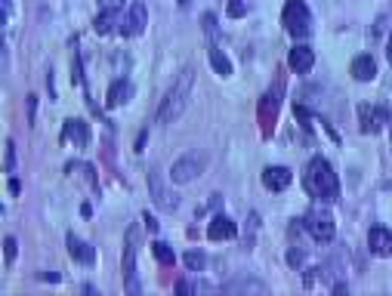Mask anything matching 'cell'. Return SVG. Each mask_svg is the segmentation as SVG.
<instances>
[{
	"instance_id": "cell-14",
	"label": "cell",
	"mask_w": 392,
	"mask_h": 296,
	"mask_svg": "<svg viewBox=\"0 0 392 296\" xmlns=\"http://www.w3.org/2000/svg\"><path fill=\"white\" fill-rule=\"evenodd\" d=\"M349 74L355 77L358 83L374 81V77H377V62H374V56H367V53H362V56H355V59H352Z\"/></svg>"
},
{
	"instance_id": "cell-10",
	"label": "cell",
	"mask_w": 392,
	"mask_h": 296,
	"mask_svg": "<svg viewBox=\"0 0 392 296\" xmlns=\"http://www.w3.org/2000/svg\"><path fill=\"white\" fill-rule=\"evenodd\" d=\"M358 121H362V133H380L383 123H389V112L374 105H358Z\"/></svg>"
},
{
	"instance_id": "cell-20",
	"label": "cell",
	"mask_w": 392,
	"mask_h": 296,
	"mask_svg": "<svg viewBox=\"0 0 392 296\" xmlns=\"http://www.w3.org/2000/svg\"><path fill=\"white\" fill-rule=\"evenodd\" d=\"M207 59H210V65H214L216 74H223V77L232 74V62H229V56H226L223 50H219V46H214V50L207 53Z\"/></svg>"
},
{
	"instance_id": "cell-15",
	"label": "cell",
	"mask_w": 392,
	"mask_h": 296,
	"mask_svg": "<svg viewBox=\"0 0 392 296\" xmlns=\"http://www.w3.org/2000/svg\"><path fill=\"white\" fill-rule=\"evenodd\" d=\"M291 170H287V167H266L263 170V185H266V189H269V191H285L287 189V185H291Z\"/></svg>"
},
{
	"instance_id": "cell-30",
	"label": "cell",
	"mask_w": 392,
	"mask_h": 296,
	"mask_svg": "<svg viewBox=\"0 0 392 296\" xmlns=\"http://www.w3.org/2000/svg\"><path fill=\"white\" fill-rule=\"evenodd\" d=\"M34 108H37V96H28V121H34Z\"/></svg>"
},
{
	"instance_id": "cell-34",
	"label": "cell",
	"mask_w": 392,
	"mask_h": 296,
	"mask_svg": "<svg viewBox=\"0 0 392 296\" xmlns=\"http://www.w3.org/2000/svg\"><path fill=\"white\" fill-rule=\"evenodd\" d=\"M124 0H99V6H121Z\"/></svg>"
},
{
	"instance_id": "cell-5",
	"label": "cell",
	"mask_w": 392,
	"mask_h": 296,
	"mask_svg": "<svg viewBox=\"0 0 392 296\" xmlns=\"http://www.w3.org/2000/svg\"><path fill=\"white\" fill-rule=\"evenodd\" d=\"M204 167H207L204 152H185L183 158L170 167V179H174L176 185H189V182H195V179L204 173Z\"/></svg>"
},
{
	"instance_id": "cell-35",
	"label": "cell",
	"mask_w": 392,
	"mask_h": 296,
	"mask_svg": "<svg viewBox=\"0 0 392 296\" xmlns=\"http://www.w3.org/2000/svg\"><path fill=\"white\" fill-rule=\"evenodd\" d=\"M386 56H389V62H392V34H389V43H386Z\"/></svg>"
},
{
	"instance_id": "cell-17",
	"label": "cell",
	"mask_w": 392,
	"mask_h": 296,
	"mask_svg": "<svg viewBox=\"0 0 392 296\" xmlns=\"http://www.w3.org/2000/svg\"><path fill=\"white\" fill-rule=\"evenodd\" d=\"M130 99H133V83L127 81V77H121V81H115L112 87H108L105 105H108V108H117V105H127Z\"/></svg>"
},
{
	"instance_id": "cell-12",
	"label": "cell",
	"mask_w": 392,
	"mask_h": 296,
	"mask_svg": "<svg viewBox=\"0 0 392 296\" xmlns=\"http://www.w3.org/2000/svg\"><path fill=\"white\" fill-rule=\"evenodd\" d=\"M65 247H68V253L81 262V266H93V262H96V250H93L87 241H81L77 235H72V231L65 235Z\"/></svg>"
},
{
	"instance_id": "cell-6",
	"label": "cell",
	"mask_w": 392,
	"mask_h": 296,
	"mask_svg": "<svg viewBox=\"0 0 392 296\" xmlns=\"http://www.w3.org/2000/svg\"><path fill=\"white\" fill-rule=\"evenodd\" d=\"M136 241H139V225H130L127 250H124V287H127L130 296L143 293V284H139V275H136Z\"/></svg>"
},
{
	"instance_id": "cell-21",
	"label": "cell",
	"mask_w": 392,
	"mask_h": 296,
	"mask_svg": "<svg viewBox=\"0 0 392 296\" xmlns=\"http://www.w3.org/2000/svg\"><path fill=\"white\" fill-rule=\"evenodd\" d=\"M152 253H155V260L161 262V266H174L176 262V256H174V250H170V244H164V241H155L152 244Z\"/></svg>"
},
{
	"instance_id": "cell-8",
	"label": "cell",
	"mask_w": 392,
	"mask_h": 296,
	"mask_svg": "<svg viewBox=\"0 0 392 296\" xmlns=\"http://www.w3.org/2000/svg\"><path fill=\"white\" fill-rule=\"evenodd\" d=\"M145 25H148V10H145L143 0H136V4L130 6L127 19L121 22V34L124 37H139L145 31Z\"/></svg>"
},
{
	"instance_id": "cell-25",
	"label": "cell",
	"mask_w": 392,
	"mask_h": 296,
	"mask_svg": "<svg viewBox=\"0 0 392 296\" xmlns=\"http://www.w3.org/2000/svg\"><path fill=\"white\" fill-rule=\"evenodd\" d=\"M185 269H189V271H201L204 269V253H198V250H189V253H185Z\"/></svg>"
},
{
	"instance_id": "cell-28",
	"label": "cell",
	"mask_w": 392,
	"mask_h": 296,
	"mask_svg": "<svg viewBox=\"0 0 392 296\" xmlns=\"http://www.w3.org/2000/svg\"><path fill=\"white\" fill-rule=\"evenodd\" d=\"M315 281H318V269H309V271H306V278H303V284H306V287H312Z\"/></svg>"
},
{
	"instance_id": "cell-1",
	"label": "cell",
	"mask_w": 392,
	"mask_h": 296,
	"mask_svg": "<svg viewBox=\"0 0 392 296\" xmlns=\"http://www.w3.org/2000/svg\"><path fill=\"white\" fill-rule=\"evenodd\" d=\"M192 90H195V68H183L176 74V81L170 83V90L164 93L161 105H158V123H176L185 114V108L192 102Z\"/></svg>"
},
{
	"instance_id": "cell-13",
	"label": "cell",
	"mask_w": 392,
	"mask_h": 296,
	"mask_svg": "<svg viewBox=\"0 0 392 296\" xmlns=\"http://www.w3.org/2000/svg\"><path fill=\"white\" fill-rule=\"evenodd\" d=\"M235 235H238V225H235L229 216H223V213H216L214 220H210V225H207V238L210 241H229Z\"/></svg>"
},
{
	"instance_id": "cell-33",
	"label": "cell",
	"mask_w": 392,
	"mask_h": 296,
	"mask_svg": "<svg viewBox=\"0 0 392 296\" xmlns=\"http://www.w3.org/2000/svg\"><path fill=\"white\" fill-rule=\"evenodd\" d=\"M189 290H192L189 281H179V284H176V293H189Z\"/></svg>"
},
{
	"instance_id": "cell-2",
	"label": "cell",
	"mask_w": 392,
	"mask_h": 296,
	"mask_svg": "<svg viewBox=\"0 0 392 296\" xmlns=\"http://www.w3.org/2000/svg\"><path fill=\"white\" fill-rule=\"evenodd\" d=\"M303 185L312 198L325 201V204H334L340 201V176L334 173V167L325 158H312L306 163V173H303Z\"/></svg>"
},
{
	"instance_id": "cell-29",
	"label": "cell",
	"mask_w": 392,
	"mask_h": 296,
	"mask_svg": "<svg viewBox=\"0 0 392 296\" xmlns=\"http://www.w3.org/2000/svg\"><path fill=\"white\" fill-rule=\"evenodd\" d=\"M0 6H4V25H6L13 15V0H0Z\"/></svg>"
},
{
	"instance_id": "cell-4",
	"label": "cell",
	"mask_w": 392,
	"mask_h": 296,
	"mask_svg": "<svg viewBox=\"0 0 392 296\" xmlns=\"http://www.w3.org/2000/svg\"><path fill=\"white\" fill-rule=\"evenodd\" d=\"M281 25L291 37H309L312 34V13L303 0H287L285 13H281Z\"/></svg>"
},
{
	"instance_id": "cell-31",
	"label": "cell",
	"mask_w": 392,
	"mask_h": 296,
	"mask_svg": "<svg viewBox=\"0 0 392 296\" xmlns=\"http://www.w3.org/2000/svg\"><path fill=\"white\" fill-rule=\"evenodd\" d=\"M143 222H145V229H148V231H155V229H158V222H155V216H148V213L143 216Z\"/></svg>"
},
{
	"instance_id": "cell-18",
	"label": "cell",
	"mask_w": 392,
	"mask_h": 296,
	"mask_svg": "<svg viewBox=\"0 0 392 296\" xmlns=\"http://www.w3.org/2000/svg\"><path fill=\"white\" fill-rule=\"evenodd\" d=\"M62 136L72 139L77 148H87V142H90V127L84 121L72 118V121H65V127H62Z\"/></svg>"
},
{
	"instance_id": "cell-23",
	"label": "cell",
	"mask_w": 392,
	"mask_h": 296,
	"mask_svg": "<svg viewBox=\"0 0 392 296\" xmlns=\"http://www.w3.org/2000/svg\"><path fill=\"white\" fill-rule=\"evenodd\" d=\"M4 170H6V173H13V170H15V142H13V139H6V142H4Z\"/></svg>"
},
{
	"instance_id": "cell-16",
	"label": "cell",
	"mask_w": 392,
	"mask_h": 296,
	"mask_svg": "<svg viewBox=\"0 0 392 296\" xmlns=\"http://www.w3.org/2000/svg\"><path fill=\"white\" fill-rule=\"evenodd\" d=\"M287 62H291V68L296 74H306L309 72L312 65H315V50H312V46H294L291 50V56H287Z\"/></svg>"
},
{
	"instance_id": "cell-32",
	"label": "cell",
	"mask_w": 392,
	"mask_h": 296,
	"mask_svg": "<svg viewBox=\"0 0 392 296\" xmlns=\"http://www.w3.org/2000/svg\"><path fill=\"white\" fill-rule=\"evenodd\" d=\"M22 191V182L19 179H10V194H19Z\"/></svg>"
},
{
	"instance_id": "cell-22",
	"label": "cell",
	"mask_w": 392,
	"mask_h": 296,
	"mask_svg": "<svg viewBox=\"0 0 392 296\" xmlns=\"http://www.w3.org/2000/svg\"><path fill=\"white\" fill-rule=\"evenodd\" d=\"M226 290L229 293H244V290H250V293H266V284H260V281H235V284H226Z\"/></svg>"
},
{
	"instance_id": "cell-19",
	"label": "cell",
	"mask_w": 392,
	"mask_h": 296,
	"mask_svg": "<svg viewBox=\"0 0 392 296\" xmlns=\"http://www.w3.org/2000/svg\"><path fill=\"white\" fill-rule=\"evenodd\" d=\"M115 25H117V6H102V13L93 19L96 34H112Z\"/></svg>"
},
{
	"instance_id": "cell-26",
	"label": "cell",
	"mask_w": 392,
	"mask_h": 296,
	"mask_svg": "<svg viewBox=\"0 0 392 296\" xmlns=\"http://www.w3.org/2000/svg\"><path fill=\"white\" fill-rule=\"evenodd\" d=\"M244 13H247V4H244V0H229V15H232V19H241Z\"/></svg>"
},
{
	"instance_id": "cell-7",
	"label": "cell",
	"mask_w": 392,
	"mask_h": 296,
	"mask_svg": "<svg viewBox=\"0 0 392 296\" xmlns=\"http://www.w3.org/2000/svg\"><path fill=\"white\" fill-rule=\"evenodd\" d=\"M300 222H303V229L309 231V235L315 238V241H331V238H334V231H337L334 216L327 213V210H321V207H312Z\"/></svg>"
},
{
	"instance_id": "cell-3",
	"label": "cell",
	"mask_w": 392,
	"mask_h": 296,
	"mask_svg": "<svg viewBox=\"0 0 392 296\" xmlns=\"http://www.w3.org/2000/svg\"><path fill=\"white\" fill-rule=\"evenodd\" d=\"M281 99H285V83H275L269 93H263L260 105H256V123H260V133L263 139H269L275 133V123H278V112H281Z\"/></svg>"
},
{
	"instance_id": "cell-24",
	"label": "cell",
	"mask_w": 392,
	"mask_h": 296,
	"mask_svg": "<svg viewBox=\"0 0 392 296\" xmlns=\"http://www.w3.org/2000/svg\"><path fill=\"white\" fill-rule=\"evenodd\" d=\"M15 250H19V241H15V238H4V266H13Z\"/></svg>"
},
{
	"instance_id": "cell-11",
	"label": "cell",
	"mask_w": 392,
	"mask_h": 296,
	"mask_svg": "<svg viewBox=\"0 0 392 296\" xmlns=\"http://www.w3.org/2000/svg\"><path fill=\"white\" fill-rule=\"evenodd\" d=\"M367 247H371L374 256H380V260H389V256H392V235H389V229H383V225H374L371 235H367Z\"/></svg>"
},
{
	"instance_id": "cell-27",
	"label": "cell",
	"mask_w": 392,
	"mask_h": 296,
	"mask_svg": "<svg viewBox=\"0 0 392 296\" xmlns=\"http://www.w3.org/2000/svg\"><path fill=\"white\" fill-rule=\"evenodd\" d=\"M204 31H207V34H214V31H216V15L214 13H204Z\"/></svg>"
},
{
	"instance_id": "cell-9",
	"label": "cell",
	"mask_w": 392,
	"mask_h": 296,
	"mask_svg": "<svg viewBox=\"0 0 392 296\" xmlns=\"http://www.w3.org/2000/svg\"><path fill=\"white\" fill-rule=\"evenodd\" d=\"M148 191H152V198H155V204H158V210H176L179 207L176 194H170L167 189H164L161 170H152V173H148Z\"/></svg>"
}]
</instances>
